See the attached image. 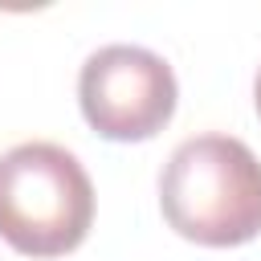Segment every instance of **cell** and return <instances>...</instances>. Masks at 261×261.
Returning a JSON list of instances; mask_svg holds the SVG:
<instances>
[{
	"instance_id": "obj_4",
	"label": "cell",
	"mask_w": 261,
	"mask_h": 261,
	"mask_svg": "<svg viewBox=\"0 0 261 261\" xmlns=\"http://www.w3.org/2000/svg\"><path fill=\"white\" fill-rule=\"evenodd\" d=\"M253 102H257V114H261V69H257V82H253Z\"/></svg>"
},
{
	"instance_id": "obj_3",
	"label": "cell",
	"mask_w": 261,
	"mask_h": 261,
	"mask_svg": "<svg viewBox=\"0 0 261 261\" xmlns=\"http://www.w3.org/2000/svg\"><path fill=\"white\" fill-rule=\"evenodd\" d=\"M175 73L143 45H102L77 73V102L86 122L114 143H143L175 114Z\"/></svg>"
},
{
	"instance_id": "obj_2",
	"label": "cell",
	"mask_w": 261,
	"mask_h": 261,
	"mask_svg": "<svg viewBox=\"0 0 261 261\" xmlns=\"http://www.w3.org/2000/svg\"><path fill=\"white\" fill-rule=\"evenodd\" d=\"M94 224V184L57 143H20L0 155V237L24 257H61Z\"/></svg>"
},
{
	"instance_id": "obj_1",
	"label": "cell",
	"mask_w": 261,
	"mask_h": 261,
	"mask_svg": "<svg viewBox=\"0 0 261 261\" xmlns=\"http://www.w3.org/2000/svg\"><path fill=\"white\" fill-rule=\"evenodd\" d=\"M159 208L196 245H245L261 232V159L232 135L184 139L163 163Z\"/></svg>"
}]
</instances>
